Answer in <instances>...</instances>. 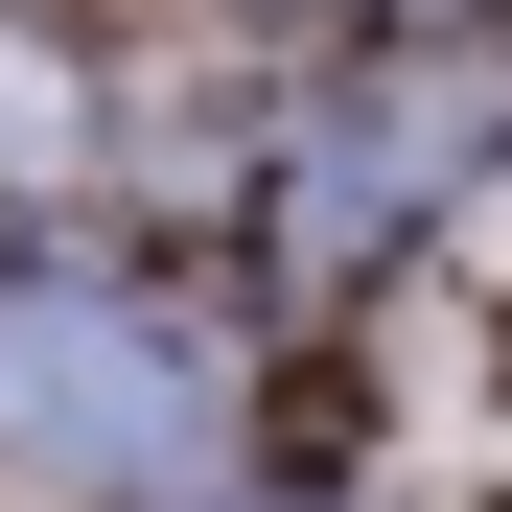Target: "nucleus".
<instances>
[{"instance_id":"obj_1","label":"nucleus","mask_w":512,"mask_h":512,"mask_svg":"<svg viewBox=\"0 0 512 512\" xmlns=\"http://www.w3.org/2000/svg\"><path fill=\"white\" fill-rule=\"evenodd\" d=\"M0 466L187 489V466H210V373H187V326L117 303V280H0Z\"/></svg>"},{"instance_id":"obj_2","label":"nucleus","mask_w":512,"mask_h":512,"mask_svg":"<svg viewBox=\"0 0 512 512\" xmlns=\"http://www.w3.org/2000/svg\"><path fill=\"white\" fill-rule=\"evenodd\" d=\"M466 117H489V70H373V94H326L303 163H280V280H350V256L466 163Z\"/></svg>"}]
</instances>
